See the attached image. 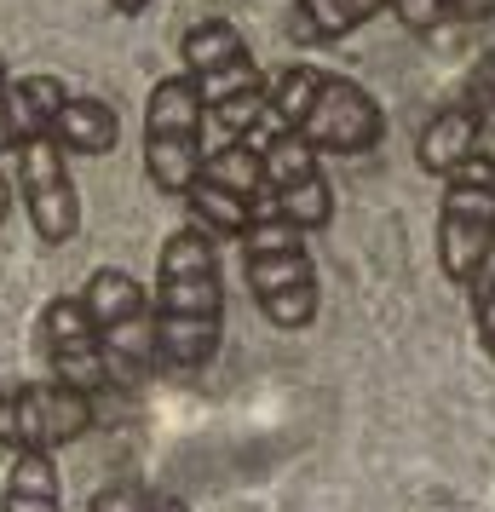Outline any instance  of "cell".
<instances>
[{
    "instance_id": "6da1fadb",
    "label": "cell",
    "mask_w": 495,
    "mask_h": 512,
    "mask_svg": "<svg viewBox=\"0 0 495 512\" xmlns=\"http://www.w3.org/2000/svg\"><path fill=\"white\" fill-rule=\"evenodd\" d=\"M225 340V277H219V254L213 236L196 225L162 242V265H156V363L167 369H202Z\"/></svg>"
},
{
    "instance_id": "7a4b0ae2",
    "label": "cell",
    "mask_w": 495,
    "mask_h": 512,
    "mask_svg": "<svg viewBox=\"0 0 495 512\" xmlns=\"http://www.w3.org/2000/svg\"><path fill=\"white\" fill-rule=\"evenodd\" d=\"M242 271L271 328H311L317 323V265L306 254V231L260 202L254 225L242 236Z\"/></svg>"
},
{
    "instance_id": "3957f363",
    "label": "cell",
    "mask_w": 495,
    "mask_h": 512,
    "mask_svg": "<svg viewBox=\"0 0 495 512\" xmlns=\"http://www.w3.org/2000/svg\"><path fill=\"white\" fill-rule=\"evenodd\" d=\"M202 127L208 98L190 75H162L144 98V173L162 196H185L202 179Z\"/></svg>"
},
{
    "instance_id": "277c9868",
    "label": "cell",
    "mask_w": 495,
    "mask_h": 512,
    "mask_svg": "<svg viewBox=\"0 0 495 512\" xmlns=\"http://www.w3.org/2000/svg\"><path fill=\"white\" fill-rule=\"evenodd\" d=\"M81 305H87L98 340H104L116 386H133L139 374L156 369V305H150V294H144V282L133 271L98 265L87 288H81Z\"/></svg>"
},
{
    "instance_id": "5b68a950",
    "label": "cell",
    "mask_w": 495,
    "mask_h": 512,
    "mask_svg": "<svg viewBox=\"0 0 495 512\" xmlns=\"http://www.w3.org/2000/svg\"><path fill=\"white\" fill-rule=\"evenodd\" d=\"M81 432H93V397L70 392L58 380H29V386H12L0 392V443L6 449H64Z\"/></svg>"
},
{
    "instance_id": "8992f818",
    "label": "cell",
    "mask_w": 495,
    "mask_h": 512,
    "mask_svg": "<svg viewBox=\"0 0 495 512\" xmlns=\"http://www.w3.org/2000/svg\"><path fill=\"white\" fill-rule=\"evenodd\" d=\"M18 156V196H24V213L35 236L47 248H64L81 236V190H75L70 156L58 139H29L12 150Z\"/></svg>"
},
{
    "instance_id": "52a82bcc",
    "label": "cell",
    "mask_w": 495,
    "mask_h": 512,
    "mask_svg": "<svg viewBox=\"0 0 495 512\" xmlns=\"http://www.w3.org/2000/svg\"><path fill=\"white\" fill-rule=\"evenodd\" d=\"M35 340H41V357H47V369H52L58 386L87 392V397H98L104 386H116V380H110L104 340H98V328H93V317H87L81 294H58V300H47Z\"/></svg>"
},
{
    "instance_id": "ba28073f",
    "label": "cell",
    "mask_w": 495,
    "mask_h": 512,
    "mask_svg": "<svg viewBox=\"0 0 495 512\" xmlns=\"http://www.w3.org/2000/svg\"><path fill=\"white\" fill-rule=\"evenodd\" d=\"M294 133H300L317 156H369L380 144V133H386V116H380V104L363 93L357 81L323 70V87H317L306 121H300Z\"/></svg>"
},
{
    "instance_id": "9c48e42d",
    "label": "cell",
    "mask_w": 495,
    "mask_h": 512,
    "mask_svg": "<svg viewBox=\"0 0 495 512\" xmlns=\"http://www.w3.org/2000/svg\"><path fill=\"white\" fill-rule=\"evenodd\" d=\"M495 254V190L449 179L438 208V265L449 282H478Z\"/></svg>"
},
{
    "instance_id": "30bf717a",
    "label": "cell",
    "mask_w": 495,
    "mask_h": 512,
    "mask_svg": "<svg viewBox=\"0 0 495 512\" xmlns=\"http://www.w3.org/2000/svg\"><path fill=\"white\" fill-rule=\"evenodd\" d=\"M179 58H185V75L202 87L208 104L219 98L242 93V87H254L260 70H254V52L242 41V29L231 18H202V24L185 29V41H179Z\"/></svg>"
},
{
    "instance_id": "8fae6325",
    "label": "cell",
    "mask_w": 495,
    "mask_h": 512,
    "mask_svg": "<svg viewBox=\"0 0 495 512\" xmlns=\"http://www.w3.org/2000/svg\"><path fill=\"white\" fill-rule=\"evenodd\" d=\"M70 104L64 93V81L58 75H6V87H0V121L12 127V139L29 144V139H52V121L58 110Z\"/></svg>"
},
{
    "instance_id": "7c38bea8",
    "label": "cell",
    "mask_w": 495,
    "mask_h": 512,
    "mask_svg": "<svg viewBox=\"0 0 495 512\" xmlns=\"http://www.w3.org/2000/svg\"><path fill=\"white\" fill-rule=\"evenodd\" d=\"M472 139H478V116H472L467 104H449V110H438V116L421 127V139H415V162H421V173H432V179H444L449 185V179L467 167Z\"/></svg>"
},
{
    "instance_id": "4fadbf2b",
    "label": "cell",
    "mask_w": 495,
    "mask_h": 512,
    "mask_svg": "<svg viewBox=\"0 0 495 512\" xmlns=\"http://www.w3.org/2000/svg\"><path fill=\"white\" fill-rule=\"evenodd\" d=\"M392 0H294V18H288V35L306 41V47H329V41H346L357 29L380 18Z\"/></svg>"
},
{
    "instance_id": "5bb4252c",
    "label": "cell",
    "mask_w": 495,
    "mask_h": 512,
    "mask_svg": "<svg viewBox=\"0 0 495 512\" xmlns=\"http://www.w3.org/2000/svg\"><path fill=\"white\" fill-rule=\"evenodd\" d=\"M52 139L64 144V156H110L121 144L116 104H104V98H70L58 110V121H52Z\"/></svg>"
},
{
    "instance_id": "9a60e30c",
    "label": "cell",
    "mask_w": 495,
    "mask_h": 512,
    "mask_svg": "<svg viewBox=\"0 0 495 512\" xmlns=\"http://www.w3.org/2000/svg\"><path fill=\"white\" fill-rule=\"evenodd\" d=\"M179 202H185L190 225H196L202 236H213V242H242L248 225H254V208H248L242 196H231V190L208 185V179H196Z\"/></svg>"
},
{
    "instance_id": "2e32d148",
    "label": "cell",
    "mask_w": 495,
    "mask_h": 512,
    "mask_svg": "<svg viewBox=\"0 0 495 512\" xmlns=\"http://www.w3.org/2000/svg\"><path fill=\"white\" fill-rule=\"evenodd\" d=\"M0 512H58V461L47 449H24L6 472Z\"/></svg>"
},
{
    "instance_id": "e0dca14e",
    "label": "cell",
    "mask_w": 495,
    "mask_h": 512,
    "mask_svg": "<svg viewBox=\"0 0 495 512\" xmlns=\"http://www.w3.org/2000/svg\"><path fill=\"white\" fill-rule=\"evenodd\" d=\"M202 179L219 190H231V196H242L248 208H260L265 202V162H260V150L248 139H231V144H219L208 162H202Z\"/></svg>"
},
{
    "instance_id": "ac0fdd59",
    "label": "cell",
    "mask_w": 495,
    "mask_h": 512,
    "mask_svg": "<svg viewBox=\"0 0 495 512\" xmlns=\"http://www.w3.org/2000/svg\"><path fill=\"white\" fill-rule=\"evenodd\" d=\"M317 87H323V70L317 64H288V70H277L265 81V104H271V116L283 121V127H300L311 110V98H317Z\"/></svg>"
},
{
    "instance_id": "d6986e66",
    "label": "cell",
    "mask_w": 495,
    "mask_h": 512,
    "mask_svg": "<svg viewBox=\"0 0 495 512\" xmlns=\"http://www.w3.org/2000/svg\"><path fill=\"white\" fill-rule=\"evenodd\" d=\"M93 512H190V507L167 489L139 484V478H116V484H104L93 495Z\"/></svg>"
},
{
    "instance_id": "ffe728a7",
    "label": "cell",
    "mask_w": 495,
    "mask_h": 512,
    "mask_svg": "<svg viewBox=\"0 0 495 512\" xmlns=\"http://www.w3.org/2000/svg\"><path fill=\"white\" fill-rule=\"evenodd\" d=\"M461 104H467L478 121H495V47L472 64V75H467V93H461Z\"/></svg>"
},
{
    "instance_id": "44dd1931",
    "label": "cell",
    "mask_w": 495,
    "mask_h": 512,
    "mask_svg": "<svg viewBox=\"0 0 495 512\" xmlns=\"http://www.w3.org/2000/svg\"><path fill=\"white\" fill-rule=\"evenodd\" d=\"M455 179H467V185L495 190V121H478V139H472V156H467V167H461Z\"/></svg>"
},
{
    "instance_id": "7402d4cb",
    "label": "cell",
    "mask_w": 495,
    "mask_h": 512,
    "mask_svg": "<svg viewBox=\"0 0 495 512\" xmlns=\"http://www.w3.org/2000/svg\"><path fill=\"white\" fill-rule=\"evenodd\" d=\"M472 323H478V340H484V351L495 357V282H484V288H478V305H472Z\"/></svg>"
},
{
    "instance_id": "603a6c76",
    "label": "cell",
    "mask_w": 495,
    "mask_h": 512,
    "mask_svg": "<svg viewBox=\"0 0 495 512\" xmlns=\"http://www.w3.org/2000/svg\"><path fill=\"white\" fill-rule=\"evenodd\" d=\"M449 24H478V18H495V0H444Z\"/></svg>"
},
{
    "instance_id": "cb8c5ba5",
    "label": "cell",
    "mask_w": 495,
    "mask_h": 512,
    "mask_svg": "<svg viewBox=\"0 0 495 512\" xmlns=\"http://www.w3.org/2000/svg\"><path fill=\"white\" fill-rule=\"evenodd\" d=\"M104 6H110V12H121V18H139V12H150V6H156V0H104Z\"/></svg>"
},
{
    "instance_id": "d4e9b609",
    "label": "cell",
    "mask_w": 495,
    "mask_h": 512,
    "mask_svg": "<svg viewBox=\"0 0 495 512\" xmlns=\"http://www.w3.org/2000/svg\"><path fill=\"white\" fill-rule=\"evenodd\" d=\"M12 150H18V139H12V127L0 121V156H12Z\"/></svg>"
},
{
    "instance_id": "484cf974",
    "label": "cell",
    "mask_w": 495,
    "mask_h": 512,
    "mask_svg": "<svg viewBox=\"0 0 495 512\" xmlns=\"http://www.w3.org/2000/svg\"><path fill=\"white\" fill-rule=\"evenodd\" d=\"M12 213V185H6V173H0V219Z\"/></svg>"
},
{
    "instance_id": "4316f807",
    "label": "cell",
    "mask_w": 495,
    "mask_h": 512,
    "mask_svg": "<svg viewBox=\"0 0 495 512\" xmlns=\"http://www.w3.org/2000/svg\"><path fill=\"white\" fill-rule=\"evenodd\" d=\"M6 75H12V70H6V58H0V87H6Z\"/></svg>"
}]
</instances>
